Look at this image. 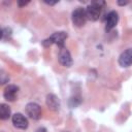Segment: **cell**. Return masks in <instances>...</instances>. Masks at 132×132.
<instances>
[{
  "label": "cell",
  "mask_w": 132,
  "mask_h": 132,
  "mask_svg": "<svg viewBox=\"0 0 132 132\" xmlns=\"http://www.w3.org/2000/svg\"><path fill=\"white\" fill-rule=\"evenodd\" d=\"M102 5H104L103 1H93L90 5H88V7L86 8L87 19L90 21H97L100 16Z\"/></svg>",
  "instance_id": "obj_1"
},
{
  "label": "cell",
  "mask_w": 132,
  "mask_h": 132,
  "mask_svg": "<svg viewBox=\"0 0 132 132\" xmlns=\"http://www.w3.org/2000/svg\"><path fill=\"white\" fill-rule=\"evenodd\" d=\"M87 15H86V9L82 7H77L72 12V23L76 27H81L86 24Z\"/></svg>",
  "instance_id": "obj_2"
},
{
  "label": "cell",
  "mask_w": 132,
  "mask_h": 132,
  "mask_svg": "<svg viewBox=\"0 0 132 132\" xmlns=\"http://www.w3.org/2000/svg\"><path fill=\"white\" fill-rule=\"evenodd\" d=\"M58 59H59V62L65 66V67H70L73 63L72 61V58H71V55L69 53V51L65 47V46H62L60 47V51H59V55H58Z\"/></svg>",
  "instance_id": "obj_3"
},
{
  "label": "cell",
  "mask_w": 132,
  "mask_h": 132,
  "mask_svg": "<svg viewBox=\"0 0 132 132\" xmlns=\"http://www.w3.org/2000/svg\"><path fill=\"white\" fill-rule=\"evenodd\" d=\"M26 112L31 119L39 120L41 117V107L35 102H30L26 105Z\"/></svg>",
  "instance_id": "obj_4"
},
{
  "label": "cell",
  "mask_w": 132,
  "mask_h": 132,
  "mask_svg": "<svg viewBox=\"0 0 132 132\" xmlns=\"http://www.w3.org/2000/svg\"><path fill=\"white\" fill-rule=\"evenodd\" d=\"M12 124L18 129L24 130V129H27V127H28V120L22 113L18 112L12 116Z\"/></svg>",
  "instance_id": "obj_5"
},
{
  "label": "cell",
  "mask_w": 132,
  "mask_h": 132,
  "mask_svg": "<svg viewBox=\"0 0 132 132\" xmlns=\"http://www.w3.org/2000/svg\"><path fill=\"white\" fill-rule=\"evenodd\" d=\"M119 64L122 67H129L132 64V48H127L120 55Z\"/></svg>",
  "instance_id": "obj_6"
},
{
  "label": "cell",
  "mask_w": 132,
  "mask_h": 132,
  "mask_svg": "<svg viewBox=\"0 0 132 132\" xmlns=\"http://www.w3.org/2000/svg\"><path fill=\"white\" fill-rule=\"evenodd\" d=\"M119 22V14L117 11H110L107 16H106V22H105V31H110L112 28L117 26Z\"/></svg>",
  "instance_id": "obj_7"
},
{
  "label": "cell",
  "mask_w": 132,
  "mask_h": 132,
  "mask_svg": "<svg viewBox=\"0 0 132 132\" xmlns=\"http://www.w3.org/2000/svg\"><path fill=\"white\" fill-rule=\"evenodd\" d=\"M45 102H46L47 107H48L51 110H53V111H57V110H59L60 105H61V103H60V99H59L56 95H54V94H48V95L46 96V100H45Z\"/></svg>",
  "instance_id": "obj_8"
},
{
  "label": "cell",
  "mask_w": 132,
  "mask_h": 132,
  "mask_svg": "<svg viewBox=\"0 0 132 132\" xmlns=\"http://www.w3.org/2000/svg\"><path fill=\"white\" fill-rule=\"evenodd\" d=\"M19 92V87L14 86V85H9L5 88L3 96L6 100L8 101H14L16 99V94Z\"/></svg>",
  "instance_id": "obj_9"
},
{
  "label": "cell",
  "mask_w": 132,
  "mask_h": 132,
  "mask_svg": "<svg viewBox=\"0 0 132 132\" xmlns=\"http://www.w3.org/2000/svg\"><path fill=\"white\" fill-rule=\"evenodd\" d=\"M50 38L53 41V43H56L59 47H62V46H64V42H65V40L67 38V33L64 32V31L56 32Z\"/></svg>",
  "instance_id": "obj_10"
},
{
  "label": "cell",
  "mask_w": 132,
  "mask_h": 132,
  "mask_svg": "<svg viewBox=\"0 0 132 132\" xmlns=\"http://www.w3.org/2000/svg\"><path fill=\"white\" fill-rule=\"evenodd\" d=\"M10 113H11V110L7 104L5 103L0 104V119L1 120H7L10 117Z\"/></svg>",
  "instance_id": "obj_11"
},
{
  "label": "cell",
  "mask_w": 132,
  "mask_h": 132,
  "mask_svg": "<svg viewBox=\"0 0 132 132\" xmlns=\"http://www.w3.org/2000/svg\"><path fill=\"white\" fill-rule=\"evenodd\" d=\"M11 35V29L10 28H4L2 30V33H1V38L3 40L5 39H8V37Z\"/></svg>",
  "instance_id": "obj_12"
},
{
  "label": "cell",
  "mask_w": 132,
  "mask_h": 132,
  "mask_svg": "<svg viewBox=\"0 0 132 132\" xmlns=\"http://www.w3.org/2000/svg\"><path fill=\"white\" fill-rule=\"evenodd\" d=\"M0 73H1V74H0V81H1V84L3 85V84H5V82H7V81L9 80V76H8L3 70H1Z\"/></svg>",
  "instance_id": "obj_13"
},
{
  "label": "cell",
  "mask_w": 132,
  "mask_h": 132,
  "mask_svg": "<svg viewBox=\"0 0 132 132\" xmlns=\"http://www.w3.org/2000/svg\"><path fill=\"white\" fill-rule=\"evenodd\" d=\"M28 3H29V1H19V2H18L19 6H25V5H27Z\"/></svg>",
  "instance_id": "obj_14"
},
{
  "label": "cell",
  "mask_w": 132,
  "mask_h": 132,
  "mask_svg": "<svg viewBox=\"0 0 132 132\" xmlns=\"http://www.w3.org/2000/svg\"><path fill=\"white\" fill-rule=\"evenodd\" d=\"M44 3H46V4H48V5H54V4L58 3V1H55V2H51V1H44Z\"/></svg>",
  "instance_id": "obj_15"
},
{
  "label": "cell",
  "mask_w": 132,
  "mask_h": 132,
  "mask_svg": "<svg viewBox=\"0 0 132 132\" xmlns=\"http://www.w3.org/2000/svg\"><path fill=\"white\" fill-rule=\"evenodd\" d=\"M118 4H119V5H126V4H128V1H125V2H121V1H118Z\"/></svg>",
  "instance_id": "obj_16"
},
{
  "label": "cell",
  "mask_w": 132,
  "mask_h": 132,
  "mask_svg": "<svg viewBox=\"0 0 132 132\" xmlns=\"http://www.w3.org/2000/svg\"><path fill=\"white\" fill-rule=\"evenodd\" d=\"M36 132H45V129H44V128H39Z\"/></svg>",
  "instance_id": "obj_17"
},
{
  "label": "cell",
  "mask_w": 132,
  "mask_h": 132,
  "mask_svg": "<svg viewBox=\"0 0 132 132\" xmlns=\"http://www.w3.org/2000/svg\"><path fill=\"white\" fill-rule=\"evenodd\" d=\"M64 132H69V131H64Z\"/></svg>",
  "instance_id": "obj_18"
}]
</instances>
